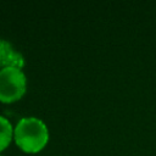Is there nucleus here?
<instances>
[{
	"mask_svg": "<svg viewBox=\"0 0 156 156\" xmlns=\"http://www.w3.org/2000/svg\"><path fill=\"white\" fill-rule=\"evenodd\" d=\"M13 138L21 150L33 154L44 149L49 140V130L41 119L32 116L23 117L13 129Z\"/></svg>",
	"mask_w": 156,
	"mask_h": 156,
	"instance_id": "nucleus-1",
	"label": "nucleus"
},
{
	"mask_svg": "<svg viewBox=\"0 0 156 156\" xmlns=\"http://www.w3.org/2000/svg\"><path fill=\"white\" fill-rule=\"evenodd\" d=\"M27 78L21 68L5 67L0 69V101L13 102L23 96Z\"/></svg>",
	"mask_w": 156,
	"mask_h": 156,
	"instance_id": "nucleus-2",
	"label": "nucleus"
},
{
	"mask_svg": "<svg viewBox=\"0 0 156 156\" xmlns=\"http://www.w3.org/2000/svg\"><path fill=\"white\" fill-rule=\"evenodd\" d=\"M24 63L23 55L17 51L10 41L0 39V69L5 67H16L22 69Z\"/></svg>",
	"mask_w": 156,
	"mask_h": 156,
	"instance_id": "nucleus-3",
	"label": "nucleus"
},
{
	"mask_svg": "<svg viewBox=\"0 0 156 156\" xmlns=\"http://www.w3.org/2000/svg\"><path fill=\"white\" fill-rule=\"evenodd\" d=\"M13 138V127L10 121L0 115V151L6 149Z\"/></svg>",
	"mask_w": 156,
	"mask_h": 156,
	"instance_id": "nucleus-4",
	"label": "nucleus"
},
{
	"mask_svg": "<svg viewBox=\"0 0 156 156\" xmlns=\"http://www.w3.org/2000/svg\"><path fill=\"white\" fill-rule=\"evenodd\" d=\"M0 156H1V155H0Z\"/></svg>",
	"mask_w": 156,
	"mask_h": 156,
	"instance_id": "nucleus-5",
	"label": "nucleus"
}]
</instances>
